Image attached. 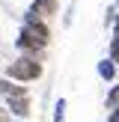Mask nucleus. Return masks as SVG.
Instances as JSON below:
<instances>
[{
    "label": "nucleus",
    "mask_w": 119,
    "mask_h": 122,
    "mask_svg": "<svg viewBox=\"0 0 119 122\" xmlns=\"http://www.w3.org/2000/svg\"><path fill=\"white\" fill-rule=\"evenodd\" d=\"M42 60L39 57H30V54H18L9 66H6V77L15 83H33L42 77Z\"/></svg>",
    "instance_id": "nucleus-1"
},
{
    "label": "nucleus",
    "mask_w": 119,
    "mask_h": 122,
    "mask_svg": "<svg viewBox=\"0 0 119 122\" xmlns=\"http://www.w3.org/2000/svg\"><path fill=\"white\" fill-rule=\"evenodd\" d=\"M15 48H18V54H30V57H39V54L48 48V42H42L36 33H30V30L21 24V30H18V39H15Z\"/></svg>",
    "instance_id": "nucleus-2"
},
{
    "label": "nucleus",
    "mask_w": 119,
    "mask_h": 122,
    "mask_svg": "<svg viewBox=\"0 0 119 122\" xmlns=\"http://www.w3.org/2000/svg\"><path fill=\"white\" fill-rule=\"evenodd\" d=\"M27 12H30V15H36V18H42V21H48L51 15H57V12H60V3H57V0H33Z\"/></svg>",
    "instance_id": "nucleus-3"
},
{
    "label": "nucleus",
    "mask_w": 119,
    "mask_h": 122,
    "mask_svg": "<svg viewBox=\"0 0 119 122\" xmlns=\"http://www.w3.org/2000/svg\"><path fill=\"white\" fill-rule=\"evenodd\" d=\"M24 27L30 30V33H36L39 36L42 42H48V45H51V27H48V21H42V18H36V15H24Z\"/></svg>",
    "instance_id": "nucleus-4"
},
{
    "label": "nucleus",
    "mask_w": 119,
    "mask_h": 122,
    "mask_svg": "<svg viewBox=\"0 0 119 122\" xmlns=\"http://www.w3.org/2000/svg\"><path fill=\"white\" fill-rule=\"evenodd\" d=\"M6 110H12L18 119H27L30 113V95H12V98H6Z\"/></svg>",
    "instance_id": "nucleus-5"
},
{
    "label": "nucleus",
    "mask_w": 119,
    "mask_h": 122,
    "mask_svg": "<svg viewBox=\"0 0 119 122\" xmlns=\"http://www.w3.org/2000/svg\"><path fill=\"white\" fill-rule=\"evenodd\" d=\"M98 77L107 81V83H116V60H110V57L101 60L98 63Z\"/></svg>",
    "instance_id": "nucleus-6"
},
{
    "label": "nucleus",
    "mask_w": 119,
    "mask_h": 122,
    "mask_svg": "<svg viewBox=\"0 0 119 122\" xmlns=\"http://www.w3.org/2000/svg\"><path fill=\"white\" fill-rule=\"evenodd\" d=\"M0 95L12 98V95H30V92H27V86H21V83L9 81V77H0Z\"/></svg>",
    "instance_id": "nucleus-7"
},
{
    "label": "nucleus",
    "mask_w": 119,
    "mask_h": 122,
    "mask_svg": "<svg viewBox=\"0 0 119 122\" xmlns=\"http://www.w3.org/2000/svg\"><path fill=\"white\" fill-rule=\"evenodd\" d=\"M54 122H65V98H57L54 104Z\"/></svg>",
    "instance_id": "nucleus-8"
},
{
    "label": "nucleus",
    "mask_w": 119,
    "mask_h": 122,
    "mask_svg": "<svg viewBox=\"0 0 119 122\" xmlns=\"http://www.w3.org/2000/svg\"><path fill=\"white\" fill-rule=\"evenodd\" d=\"M116 104H119V89L110 86V92H107V110H116Z\"/></svg>",
    "instance_id": "nucleus-9"
},
{
    "label": "nucleus",
    "mask_w": 119,
    "mask_h": 122,
    "mask_svg": "<svg viewBox=\"0 0 119 122\" xmlns=\"http://www.w3.org/2000/svg\"><path fill=\"white\" fill-rule=\"evenodd\" d=\"M113 21H116V3H113L110 9H107V18H104V24H107V27H113Z\"/></svg>",
    "instance_id": "nucleus-10"
},
{
    "label": "nucleus",
    "mask_w": 119,
    "mask_h": 122,
    "mask_svg": "<svg viewBox=\"0 0 119 122\" xmlns=\"http://www.w3.org/2000/svg\"><path fill=\"white\" fill-rule=\"evenodd\" d=\"M21 122H24V119H21Z\"/></svg>",
    "instance_id": "nucleus-11"
}]
</instances>
